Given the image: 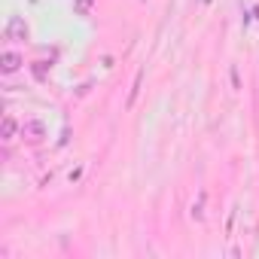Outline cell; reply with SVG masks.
I'll list each match as a JSON object with an SVG mask.
<instances>
[{
	"mask_svg": "<svg viewBox=\"0 0 259 259\" xmlns=\"http://www.w3.org/2000/svg\"><path fill=\"white\" fill-rule=\"evenodd\" d=\"M22 138H25V141H31V144L43 141V138H46L43 122H25V125H22Z\"/></svg>",
	"mask_w": 259,
	"mask_h": 259,
	"instance_id": "cell-1",
	"label": "cell"
},
{
	"mask_svg": "<svg viewBox=\"0 0 259 259\" xmlns=\"http://www.w3.org/2000/svg\"><path fill=\"white\" fill-rule=\"evenodd\" d=\"M13 135H16V119L4 116V141H13Z\"/></svg>",
	"mask_w": 259,
	"mask_h": 259,
	"instance_id": "cell-4",
	"label": "cell"
},
{
	"mask_svg": "<svg viewBox=\"0 0 259 259\" xmlns=\"http://www.w3.org/2000/svg\"><path fill=\"white\" fill-rule=\"evenodd\" d=\"M7 37L10 40H28V25L16 16V19H10V25H7Z\"/></svg>",
	"mask_w": 259,
	"mask_h": 259,
	"instance_id": "cell-2",
	"label": "cell"
},
{
	"mask_svg": "<svg viewBox=\"0 0 259 259\" xmlns=\"http://www.w3.org/2000/svg\"><path fill=\"white\" fill-rule=\"evenodd\" d=\"M22 67V55L19 52H4V55H0V70H4V73H16Z\"/></svg>",
	"mask_w": 259,
	"mask_h": 259,
	"instance_id": "cell-3",
	"label": "cell"
},
{
	"mask_svg": "<svg viewBox=\"0 0 259 259\" xmlns=\"http://www.w3.org/2000/svg\"><path fill=\"white\" fill-rule=\"evenodd\" d=\"M92 4H95V0H76V4H73V13H76V16H89V13H92Z\"/></svg>",
	"mask_w": 259,
	"mask_h": 259,
	"instance_id": "cell-5",
	"label": "cell"
}]
</instances>
